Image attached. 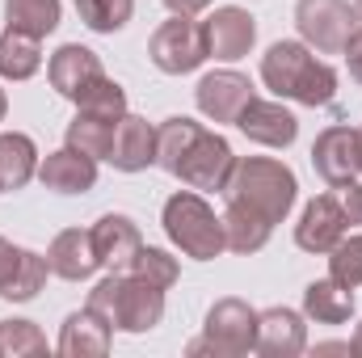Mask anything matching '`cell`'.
I'll use <instances>...</instances> for the list:
<instances>
[{
  "instance_id": "cell-39",
  "label": "cell",
  "mask_w": 362,
  "mask_h": 358,
  "mask_svg": "<svg viewBox=\"0 0 362 358\" xmlns=\"http://www.w3.org/2000/svg\"><path fill=\"white\" fill-rule=\"evenodd\" d=\"M4 114H8V97H4V89H0V122H4Z\"/></svg>"
},
{
  "instance_id": "cell-23",
  "label": "cell",
  "mask_w": 362,
  "mask_h": 358,
  "mask_svg": "<svg viewBox=\"0 0 362 358\" xmlns=\"http://www.w3.org/2000/svg\"><path fill=\"white\" fill-rule=\"evenodd\" d=\"M223 219V241H228V253H240V258H253L270 245L274 224L262 219L257 211L240 207V202H228V211L219 215Z\"/></svg>"
},
{
  "instance_id": "cell-11",
  "label": "cell",
  "mask_w": 362,
  "mask_h": 358,
  "mask_svg": "<svg viewBox=\"0 0 362 358\" xmlns=\"http://www.w3.org/2000/svg\"><path fill=\"white\" fill-rule=\"evenodd\" d=\"M312 169L325 178V185L362 178V135L358 127H325L312 144Z\"/></svg>"
},
{
  "instance_id": "cell-13",
  "label": "cell",
  "mask_w": 362,
  "mask_h": 358,
  "mask_svg": "<svg viewBox=\"0 0 362 358\" xmlns=\"http://www.w3.org/2000/svg\"><path fill=\"white\" fill-rule=\"evenodd\" d=\"M346 232H350V224H346V215H341V207H337V198H333V190H329V194H316V198L299 211L295 245H299L303 253H320V258H325Z\"/></svg>"
},
{
  "instance_id": "cell-22",
  "label": "cell",
  "mask_w": 362,
  "mask_h": 358,
  "mask_svg": "<svg viewBox=\"0 0 362 358\" xmlns=\"http://www.w3.org/2000/svg\"><path fill=\"white\" fill-rule=\"evenodd\" d=\"M358 299L350 287H341L337 278H316L303 287V316L316 325H346L354 316Z\"/></svg>"
},
{
  "instance_id": "cell-8",
  "label": "cell",
  "mask_w": 362,
  "mask_h": 358,
  "mask_svg": "<svg viewBox=\"0 0 362 358\" xmlns=\"http://www.w3.org/2000/svg\"><path fill=\"white\" fill-rule=\"evenodd\" d=\"M232 169H236L232 144H228L223 135H215V131L202 127V135L189 144V152L181 156V165L173 169V178H177L181 185H189V190H198V194H211V190L219 194V190H228Z\"/></svg>"
},
{
  "instance_id": "cell-27",
  "label": "cell",
  "mask_w": 362,
  "mask_h": 358,
  "mask_svg": "<svg viewBox=\"0 0 362 358\" xmlns=\"http://www.w3.org/2000/svg\"><path fill=\"white\" fill-rule=\"evenodd\" d=\"M198 135H202V122H194V118H185V114L165 118V122L156 127V165H160L165 173H173Z\"/></svg>"
},
{
  "instance_id": "cell-14",
  "label": "cell",
  "mask_w": 362,
  "mask_h": 358,
  "mask_svg": "<svg viewBox=\"0 0 362 358\" xmlns=\"http://www.w3.org/2000/svg\"><path fill=\"white\" fill-rule=\"evenodd\" d=\"M308 350V316L295 308L274 304L266 312H257V350L266 358H299Z\"/></svg>"
},
{
  "instance_id": "cell-32",
  "label": "cell",
  "mask_w": 362,
  "mask_h": 358,
  "mask_svg": "<svg viewBox=\"0 0 362 358\" xmlns=\"http://www.w3.org/2000/svg\"><path fill=\"white\" fill-rule=\"evenodd\" d=\"M329 278H337L341 287H362V232H346L329 253Z\"/></svg>"
},
{
  "instance_id": "cell-40",
  "label": "cell",
  "mask_w": 362,
  "mask_h": 358,
  "mask_svg": "<svg viewBox=\"0 0 362 358\" xmlns=\"http://www.w3.org/2000/svg\"><path fill=\"white\" fill-rule=\"evenodd\" d=\"M354 17L362 21V0H354Z\"/></svg>"
},
{
  "instance_id": "cell-20",
  "label": "cell",
  "mask_w": 362,
  "mask_h": 358,
  "mask_svg": "<svg viewBox=\"0 0 362 358\" xmlns=\"http://www.w3.org/2000/svg\"><path fill=\"white\" fill-rule=\"evenodd\" d=\"M38 181L55 194H89L97 185V161L76 152V148H59V152H47L42 165H38Z\"/></svg>"
},
{
  "instance_id": "cell-24",
  "label": "cell",
  "mask_w": 362,
  "mask_h": 358,
  "mask_svg": "<svg viewBox=\"0 0 362 358\" xmlns=\"http://www.w3.org/2000/svg\"><path fill=\"white\" fill-rule=\"evenodd\" d=\"M42 72V38L34 34H21V30H8L0 34V81H34Z\"/></svg>"
},
{
  "instance_id": "cell-3",
  "label": "cell",
  "mask_w": 362,
  "mask_h": 358,
  "mask_svg": "<svg viewBox=\"0 0 362 358\" xmlns=\"http://www.w3.org/2000/svg\"><path fill=\"white\" fill-rule=\"evenodd\" d=\"M89 308L114 325V333H152L165 321V291L135 274L105 270V278L93 282Z\"/></svg>"
},
{
  "instance_id": "cell-29",
  "label": "cell",
  "mask_w": 362,
  "mask_h": 358,
  "mask_svg": "<svg viewBox=\"0 0 362 358\" xmlns=\"http://www.w3.org/2000/svg\"><path fill=\"white\" fill-rule=\"evenodd\" d=\"M72 4L93 34H118L135 17V0H72Z\"/></svg>"
},
{
  "instance_id": "cell-17",
  "label": "cell",
  "mask_w": 362,
  "mask_h": 358,
  "mask_svg": "<svg viewBox=\"0 0 362 358\" xmlns=\"http://www.w3.org/2000/svg\"><path fill=\"white\" fill-rule=\"evenodd\" d=\"M110 165L118 173H144L156 165V127L139 114H122L114 127V148H110Z\"/></svg>"
},
{
  "instance_id": "cell-19",
  "label": "cell",
  "mask_w": 362,
  "mask_h": 358,
  "mask_svg": "<svg viewBox=\"0 0 362 358\" xmlns=\"http://www.w3.org/2000/svg\"><path fill=\"white\" fill-rule=\"evenodd\" d=\"M47 266H51L55 278H64V282H85V278H93L101 270L97 249H93V232L89 228H64L47 245Z\"/></svg>"
},
{
  "instance_id": "cell-1",
  "label": "cell",
  "mask_w": 362,
  "mask_h": 358,
  "mask_svg": "<svg viewBox=\"0 0 362 358\" xmlns=\"http://www.w3.org/2000/svg\"><path fill=\"white\" fill-rule=\"evenodd\" d=\"M262 85L278 101L320 110V105H333V97H337V72L303 38H278L262 55Z\"/></svg>"
},
{
  "instance_id": "cell-36",
  "label": "cell",
  "mask_w": 362,
  "mask_h": 358,
  "mask_svg": "<svg viewBox=\"0 0 362 358\" xmlns=\"http://www.w3.org/2000/svg\"><path fill=\"white\" fill-rule=\"evenodd\" d=\"M341 55H346V68H350V81L362 85V21L354 25V34L346 38V47H341Z\"/></svg>"
},
{
  "instance_id": "cell-37",
  "label": "cell",
  "mask_w": 362,
  "mask_h": 358,
  "mask_svg": "<svg viewBox=\"0 0 362 358\" xmlns=\"http://www.w3.org/2000/svg\"><path fill=\"white\" fill-rule=\"evenodd\" d=\"M215 0H165V8L169 13H177V17H198V13H206Z\"/></svg>"
},
{
  "instance_id": "cell-10",
  "label": "cell",
  "mask_w": 362,
  "mask_h": 358,
  "mask_svg": "<svg viewBox=\"0 0 362 358\" xmlns=\"http://www.w3.org/2000/svg\"><path fill=\"white\" fill-rule=\"evenodd\" d=\"M253 97H257L253 81H249L245 72H236V68H215V72H206V76L198 81V89H194V101H198V114H202V118H211V122H232V127H236L240 110H245Z\"/></svg>"
},
{
  "instance_id": "cell-26",
  "label": "cell",
  "mask_w": 362,
  "mask_h": 358,
  "mask_svg": "<svg viewBox=\"0 0 362 358\" xmlns=\"http://www.w3.org/2000/svg\"><path fill=\"white\" fill-rule=\"evenodd\" d=\"M59 17H64V4H59V0H4V21H8V30L34 34V38L55 34V30H59Z\"/></svg>"
},
{
  "instance_id": "cell-2",
  "label": "cell",
  "mask_w": 362,
  "mask_h": 358,
  "mask_svg": "<svg viewBox=\"0 0 362 358\" xmlns=\"http://www.w3.org/2000/svg\"><path fill=\"white\" fill-rule=\"evenodd\" d=\"M228 202H240L249 211H257L262 219L282 224L295 202H299V178L291 165L274 161V156H236V169L228 181Z\"/></svg>"
},
{
  "instance_id": "cell-15",
  "label": "cell",
  "mask_w": 362,
  "mask_h": 358,
  "mask_svg": "<svg viewBox=\"0 0 362 358\" xmlns=\"http://www.w3.org/2000/svg\"><path fill=\"white\" fill-rule=\"evenodd\" d=\"M89 232H93V249H97L101 270L127 274L131 262H135V253H139V245H144L139 224H135L131 215H122V211H110V215H101V219L93 224Z\"/></svg>"
},
{
  "instance_id": "cell-28",
  "label": "cell",
  "mask_w": 362,
  "mask_h": 358,
  "mask_svg": "<svg viewBox=\"0 0 362 358\" xmlns=\"http://www.w3.org/2000/svg\"><path fill=\"white\" fill-rule=\"evenodd\" d=\"M47 350H51L47 333L34 321H25V316L0 321V358H42Z\"/></svg>"
},
{
  "instance_id": "cell-18",
  "label": "cell",
  "mask_w": 362,
  "mask_h": 358,
  "mask_svg": "<svg viewBox=\"0 0 362 358\" xmlns=\"http://www.w3.org/2000/svg\"><path fill=\"white\" fill-rule=\"evenodd\" d=\"M110 346H114V325L101 312H93L89 304L64 321L59 342H55V350L64 358H105Z\"/></svg>"
},
{
  "instance_id": "cell-33",
  "label": "cell",
  "mask_w": 362,
  "mask_h": 358,
  "mask_svg": "<svg viewBox=\"0 0 362 358\" xmlns=\"http://www.w3.org/2000/svg\"><path fill=\"white\" fill-rule=\"evenodd\" d=\"M72 105L76 110H89V114H101V118H122L127 114V89L118 81H110V76H97Z\"/></svg>"
},
{
  "instance_id": "cell-4",
  "label": "cell",
  "mask_w": 362,
  "mask_h": 358,
  "mask_svg": "<svg viewBox=\"0 0 362 358\" xmlns=\"http://www.w3.org/2000/svg\"><path fill=\"white\" fill-rule=\"evenodd\" d=\"M160 224H165L169 245L177 249L181 258H194V262H215L219 253H228V241H223V219H219V215H215V207H211L198 190H189V185L165 198Z\"/></svg>"
},
{
  "instance_id": "cell-16",
  "label": "cell",
  "mask_w": 362,
  "mask_h": 358,
  "mask_svg": "<svg viewBox=\"0 0 362 358\" xmlns=\"http://www.w3.org/2000/svg\"><path fill=\"white\" fill-rule=\"evenodd\" d=\"M97 76H105L101 55L89 51V47H81V42H64V47L47 59V81H51V89L59 93V97H68V101H76Z\"/></svg>"
},
{
  "instance_id": "cell-7",
  "label": "cell",
  "mask_w": 362,
  "mask_h": 358,
  "mask_svg": "<svg viewBox=\"0 0 362 358\" xmlns=\"http://www.w3.org/2000/svg\"><path fill=\"white\" fill-rule=\"evenodd\" d=\"M358 17L350 0H295V30L316 55H341Z\"/></svg>"
},
{
  "instance_id": "cell-35",
  "label": "cell",
  "mask_w": 362,
  "mask_h": 358,
  "mask_svg": "<svg viewBox=\"0 0 362 358\" xmlns=\"http://www.w3.org/2000/svg\"><path fill=\"white\" fill-rule=\"evenodd\" d=\"M21 258H25V249L0 236V291H4V287L17 278V270H21Z\"/></svg>"
},
{
  "instance_id": "cell-25",
  "label": "cell",
  "mask_w": 362,
  "mask_h": 358,
  "mask_svg": "<svg viewBox=\"0 0 362 358\" xmlns=\"http://www.w3.org/2000/svg\"><path fill=\"white\" fill-rule=\"evenodd\" d=\"M114 127H118V118H101V114H89V110H76V118L64 131V144L76 148V152H85V156H93V161H110Z\"/></svg>"
},
{
  "instance_id": "cell-6",
  "label": "cell",
  "mask_w": 362,
  "mask_h": 358,
  "mask_svg": "<svg viewBox=\"0 0 362 358\" xmlns=\"http://www.w3.org/2000/svg\"><path fill=\"white\" fill-rule=\"evenodd\" d=\"M148 59L156 64V72L165 76H189L198 72L211 55H206V34H202V21L194 17H169L152 30L148 38Z\"/></svg>"
},
{
  "instance_id": "cell-12",
  "label": "cell",
  "mask_w": 362,
  "mask_h": 358,
  "mask_svg": "<svg viewBox=\"0 0 362 358\" xmlns=\"http://www.w3.org/2000/svg\"><path fill=\"white\" fill-rule=\"evenodd\" d=\"M236 131H240L249 144H257V148H274V152H282V148H291V144L299 139V118H295L282 101L253 97V101L240 110Z\"/></svg>"
},
{
  "instance_id": "cell-21",
  "label": "cell",
  "mask_w": 362,
  "mask_h": 358,
  "mask_svg": "<svg viewBox=\"0 0 362 358\" xmlns=\"http://www.w3.org/2000/svg\"><path fill=\"white\" fill-rule=\"evenodd\" d=\"M38 144L25 131H0V194L25 190L38 178Z\"/></svg>"
},
{
  "instance_id": "cell-9",
  "label": "cell",
  "mask_w": 362,
  "mask_h": 358,
  "mask_svg": "<svg viewBox=\"0 0 362 358\" xmlns=\"http://www.w3.org/2000/svg\"><path fill=\"white\" fill-rule=\"evenodd\" d=\"M206 34V55L219 64H236L245 55H253L257 47V17L240 4H215V13L202 21Z\"/></svg>"
},
{
  "instance_id": "cell-41",
  "label": "cell",
  "mask_w": 362,
  "mask_h": 358,
  "mask_svg": "<svg viewBox=\"0 0 362 358\" xmlns=\"http://www.w3.org/2000/svg\"><path fill=\"white\" fill-rule=\"evenodd\" d=\"M358 135H362V127H358Z\"/></svg>"
},
{
  "instance_id": "cell-31",
  "label": "cell",
  "mask_w": 362,
  "mask_h": 358,
  "mask_svg": "<svg viewBox=\"0 0 362 358\" xmlns=\"http://www.w3.org/2000/svg\"><path fill=\"white\" fill-rule=\"evenodd\" d=\"M47 253H34V249H25V258H21V270H17V278L0 291V299H8V304H30L42 287H47Z\"/></svg>"
},
{
  "instance_id": "cell-30",
  "label": "cell",
  "mask_w": 362,
  "mask_h": 358,
  "mask_svg": "<svg viewBox=\"0 0 362 358\" xmlns=\"http://www.w3.org/2000/svg\"><path fill=\"white\" fill-rule=\"evenodd\" d=\"M127 274H135V278L156 282L160 291H169V287H177L181 266H177V258H173L169 249H160V245H139V253H135V262H131Z\"/></svg>"
},
{
  "instance_id": "cell-34",
  "label": "cell",
  "mask_w": 362,
  "mask_h": 358,
  "mask_svg": "<svg viewBox=\"0 0 362 358\" xmlns=\"http://www.w3.org/2000/svg\"><path fill=\"white\" fill-rule=\"evenodd\" d=\"M333 190V198H337V207H341V215H346V224L350 228H362V181H341V185H329Z\"/></svg>"
},
{
  "instance_id": "cell-38",
  "label": "cell",
  "mask_w": 362,
  "mask_h": 358,
  "mask_svg": "<svg viewBox=\"0 0 362 358\" xmlns=\"http://www.w3.org/2000/svg\"><path fill=\"white\" fill-rule=\"evenodd\" d=\"M350 354H362V325L354 329V337H350Z\"/></svg>"
},
{
  "instance_id": "cell-5",
  "label": "cell",
  "mask_w": 362,
  "mask_h": 358,
  "mask_svg": "<svg viewBox=\"0 0 362 358\" xmlns=\"http://www.w3.org/2000/svg\"><path fill=\"white\" fill-rule=\"evenodd\" d=\"M257 350V308L249 299L223 295L206 308L202 337L185 346V354H215V358H245Z\"/></svg>"
}]
</instances>
